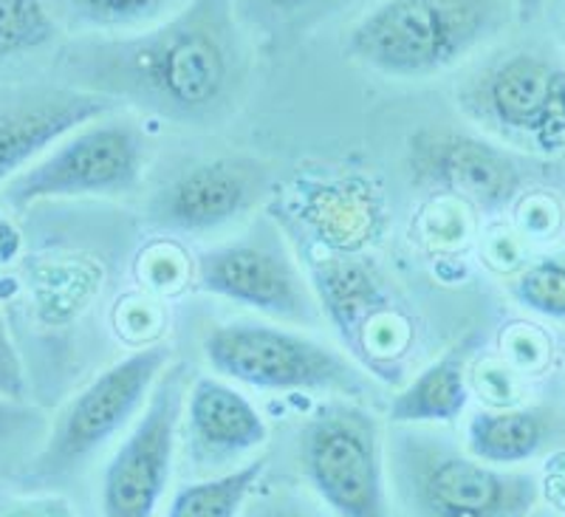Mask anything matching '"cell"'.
<instances>
[{
    "label": "cell",
    "instance_id": "1",
    "mask_svg": "<svg viewBox=\"0 0 565 517\" xmlns=\"http://www.w3.org/2000/svg\"><path fill=\"white\" fill-rule=\"evenodd\" d=\"M83 91L179 125H206L235 103L246 49L230 0H190L130 38L88 43L74 54Z\"/></svg>",
    "mask_w": 565,
    "mask_h": 517
},
{
    "label": "cell",
    "instance_id": "2",
    "mask_svg": "<svg viewBox=\"0 0 565 517\" xmlns=\"http://www.w3.org/2000/svg\"><path fill=\"white\" fill-rule=\"evenodd\" d=\"M507 23V0H380L348 32V54L393 80L461 63Z\"/></svg>",
    "mask_w": 565,
    "mask_h": 517
},
{
    "label": "cell",
    "instance_id": "3",
    "mask_svg": "<svg viewBox=\"0 0 565 517\" xmlns=\"http://www.w3.org/2000/svg\"><path fill=\"white\" fill-rule=\"evenodd\" d=\"M391 461L411 517H529L540 498L532 473L463 455L447 439L422 430H398Z\"/></svg>",
    "mask_w": 565,
    "mask_h": 517
},
{
    "label": "cell",
    "instance_id": "4",
    "mask_svg": "<svg viewBox=\"0 0 565 517\" xmlns=\"http://www.w3.org/2000/svg\"><path fill=\"white\" fill-rule=\"evenodd\" d=\"M469 122L503 145L537 156L565 150V57L523 45L489 60L458 91Z\"/></svg>",
    "mask_w": 565,
    "mask_h": 517
},
{
    "label": "cell",
    "instance_id": "5",
    "mask_svg": "<svg viewBox=\"0 0 565 517\" xmlns=\"http://www.w3.org/2000/svg\"><path fill=\"white\" fill-rule=\"evenodd\" d=\"M204 357L212 371L249 388L340 397L367 393V379L360 368L331 345L260 319L212 326L204 337Z\"/></svg>",
    "mask_w": 565,
    "mask_h": 517
},
{
    "label": "cell",
    "instance_id": "6",
    "mask_svg": "<svg viewBox=\"0 0 565 517\" xmlns=\"http://www.w3.org/2000/svg\"><path fill=\"white\" fill-rule=\"evenodd\" d=\"M148 161L145 134L128 119H94L7 181L3 199L14 210L57 199L125 196L136 190Z\"/></svg>",
    "mask_w": 565,
    "mask_h": 517
},
{
    "label": "cell",
    "instance_id": "7",
    "mask_svg": "<svg viewBox=\"0 0 565 517\" xmlns=\"http://www.w3.org/2000/svg\"><path fill=\"white\" fill-rule=\"evenodd\" d=\"M300 466L340 517H391L382 433L371 410L351 402L322 404L300 433Z\"/></svg>",
    "mask_w": 565,
    "mask_h": 517
},
{
    "label": "cell",
    "instance_id": "8",
    "mask_svg": "<svg viewBox=\"0 0 565 517\" xmlns=\"http://www.w3.org/2000/svg\"><path fill=\"white\" fill-rule=\"evenodd\" d=\"M168 348L150 345L105 368L77 397L60 410L45 447L32 464L34 478H57L77 469L148 404L161 371L168 368Z\"/></svg>",
    "mask_w": 565,
    "mask_h": 517
},
{
    "label": "cell",
    "instance_id": "9",
    "mask_svg": "<svg viewBox=\"0 0 565 517\" xmlns=\"http://www.w3.org/2000/svg\"><path fill=\"white\" fill-rule=\"evenodd\" d=\"M195 277L201 292L264 317L295 326L320 319V300L275 232L257 230L201 252Z\"/></svg>",
    "mask_w": 565,
    "mask_h": 517
},
{
    "label": "cell",
    "instance_id": "10",
    "mask_svg": "<svg viewBox=\"0 0 565 517\" xmlns=\"http://www.w3.org/2000/svg\"><path fill=\"white\" fill-rule=\"evenodd\" d=\"M184 368L161 373L128 439L103 473V517H153L173 469L175 433L184 413Z\"/></svg>",
    "mask_w": 565,
    "mask_h": 517
},
{
    "label": "cell",
    "instance_id": "11",
    "mask_svg": "<svg viewBox=\"0 0 565 517\" xmlns=\"http://www.w3.org/2000/svg\"><path fill=\"white\" fill-rule=\"evenodd\" d=\"M407 170L422 190L469 201L478 210L501 212L526 184L523 165L507 147L452 128H422L407 141Z\"/></svg>",
    "mask_w": 565,
    "mask_h": 517
},
{
    "label": "cell",
    "instance_id": "12",
    "mask_svg": "<svg viewBox=\"0 0 565 517\" xmlns=\"http://www.w3.org/2000/svg\"><path fill=\"white\" fill-rule=\"evenodd\" d=\"M264 184V170L255 161H199L156 190L148 204V224L175 235L224 230L255 207Z\"/></svg>",
    "mask_w": 565,
    "mask_h": 517
},
{
    "label": "cell",
    "instance_id": "13",
    "mask_svg": "<svg viewBox=\"0 0 565 517\" xmlns=\"http://www.w3.org/2000/svg\"><path fill=\"white\" fill-rule=\"evenodd\" d=\"M110 110V99L83 88L32 91L0 105V187L60 139Z\"/></svg>",
    "mask_w": 565,
    "mask_h": 517
},
{
    "label": "cell",
    "instance_id": "14",
    "mask_svg": "<svg viewBox=\"0 0 565 517\" xmlns=\"http://www.w3.org/2000/svg\"><path fill=\"white\" fill-rule=\"evenodd\" d=\"M186 458L199 473H210L264 447L269 428L255 404L232 384L199 377L184 397Z\"/></svg>",
    "mask_w": 565,
    "mask_h": 517
},
{
    "label": "cell",
    "instance_id": "15",
    "mask_svg": "<svg viewBox=\"0 0 565 517\" xmlns=\"http://www.w3.org/2000/svg\"><path fill=\"white\" fill-rule=\"evenodd\" d=\"M467 357L463 345L450 348L441 359L427 365L402 393H396L387 408L393 424H438L452 422L463 413L469 399L467 390Z\"/></svg>",
    "mask_w": 565,
    "mask_h": 517
},
{
    "label": "cell",
    "instance_id": "16",
    "mask_svg": "<svg viewBox=\"0 0 565 517\" xmlns=\"http://www.w3.org/2000/svg\"><path fill=\"white\" fill-rule=\"evenodd\" d=\"M546 430L540 410H478L467 424V450L494 466L521 464L537 455Z\"/></svg>",
    "mask_w": 565,
    "mask_h": 517
},
{
    "label": "cell",
    "instance_id": "17",
    "mask_svg": "<svg viewBox=\"0 0 565 517\" xmlns=\"http://www.w3.org/2000/svg\"><path fill=\"white\" fill-rule=\"evenodd\" d=\"M317 292L328 317L334 319L342 334L356 337L362 323L371 319L376 308L385 306L382 288L373 283L367 268L353 261H334L317 268Z\"/></svg>",
    "mask_w": 565,
    "mask_h": 517
},
{
    "label": "cell",
    "instance_id": "18",
    "mask_svg": "<svg viewBox=\"0 0 565 517\" xmlns=\"http://www.w3.org/2000/svg\"><path fill=\"white\" fill-rule=\"evenodd\" d=\"M264 469L266 461L257 458L215 478L181 486L164 517H238Z\"/></svg>",
    "mask_w": 565,
    "mask_h": 517
},
{
    "label": "cell",
    "instance_id": "19",
    "mask_svg": "<svg viewBox=\"0 0 565 517\" xmlns=\"http://www.w3.org/2000/svg\"><path fill=\"white\" fill-rule=\"evenodd\" d=\"M57 38L45 0H0V60L38 52Z\"/></svg>",
    "mask_w": 565,
    "mask_h": 517
},
{
    "label": "cell",
    "instance_id": "20",
    "mask_svg": "<svg viewBox=\"0 0 565 517\" xmlns=\"http://www.w3.org/2000/svg\"><path fill=\"white\" fill-rule=\"evenodd\" d=\"M71 12L85 27L105 32H141L181 9V0H68Z\"/></svg>",
    "mask_w": 565,
    "mask_h": 517
},
{
    "label": "cell",
    "instance_id": "21",
    "mask_svg": "<svg viewBox=\"0 0 565 517\" xmlns=\"http://www.w3.org/2000/svg\"><path fill=\"white\" fill-rule=\"evenodd\" d=\"M512 297L526 312L565 323V255H543L512 283Z\"/></svg>",
    "mask_w": 565,
    "mask_h": 517
},
{
    "label": "cell",
    "instance_id": "22",
    "mask_svg": "<svg viewBox=\"0 0 565 517\" xmlns=\"http://www.w3.org/2000/svg\"><path fill=\"white\" fill-rule=\"evenodd\" d=\"M29 384L26 368L18 354L12 334H9L7 317L0 308V399H12V402H26Z\"/></svg>",
    "mask_w": 565,
    "mask_h": 517
},
{
    "label": "cell",
    "instance_id": "23",
    "mask_svg": "<svg viewBox=\"0 0 565 517\" xmlns=\"http://www.w3.org/2000/svg\"><path fill=\"white\" fill-rule=\"evenodd\" d=\"M0 517H77V509L63 495H23L0 500Z\"/></svg>",
    "mask_w": 565,
    "mask_h": 517
},
{
    "label": "cell",
    "instance_id": "24",
    "mask_svg": "<svg viewBox=\"0 0 565 517\" xmlns=\"http://www.w3.org/2000/svg\"><path fill=\"white\" fill-rule=\"evenodd\" d=\"M38 422V410L29 408L26 402H12V399H0V441L12 439L23 433Z\"/></svg>",
    "mask_w": 565,
    "mask_h": 517
},
{
    "label": "cell",
    "instance_id": "25",
    "mask_svg": "<svg viewBox=\"0 0 565 517\" xmlns=\"http://www.w3.org/2000/svg\"><path fill=\"white\" fill-rule=\"evenodd\" d=\"M255 12L269 14V18H277V14H295L300 9H306L315 0H246Z\"/></svg>",
    "mask_w": 565,
    "mask_h": 517
},
{
    "label": "cell",
    "instance_id": "26",
    "mask_svg": "<svg viewBox=\"0 0 565 517\" xmlns=\"http://www.w3.org/2000/svg\"><path fill=\"white\" fill-rule=\"evenodd\" d=\"M255 517H315L302 504H297L295 498H280L275 504L260 506Z\"/></svg>",
    "mask_w": 565,
    "mask_h": 517
},
{
    "label": "cell",
    "instance_id": "27",
    "mask_svg": "<svg viewBox=\"0 0 565 517\" xmlns=\"http://www.w3.org/2000/svg\"><path fill=\"white\" fill-rule=\"evenodd\" d=\"M546 3L548 0H512L514 12H518V18L521 20H534L540 12H543Z\"/></svg>",
    "mask_w": 565,
    "mask_h": 517
}]
</instances>
